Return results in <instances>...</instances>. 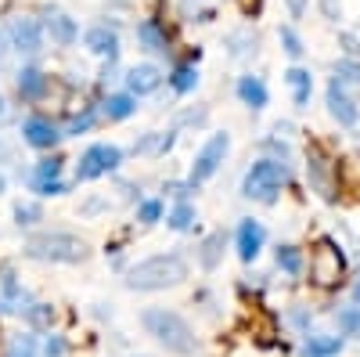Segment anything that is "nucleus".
<instances>
[{
  "mask_svg": "<svg viewBox=\"0 0 360 357\" xmlns=\"http://www.w3.org/2000/svg\"><path fill=\"white\" fill-rule=\"evenodd\" d=\"M188 278V263L180 260L176 253H159V256H148L141 263H134L127 271V285L141 289V292H155L166 285H180Z\"/></svg>",
  "mask_w": 360,
  "mask_h": 357,
  "instance_id": "f257e3e1",
  "label": "nucleus"
},
{
  "mask_svg": "<svg viewBox=\"0 0 360 357\" xmlns=\"http://www.w3.org/2000/svg\"><path fill=\"white\" fill-rule=\"evenodd\" d=\"M141 321H144L148 336H155V343H162L169 353L191 357V353L198 350V339H195V332H191V325L180 318V314H173V311H166V307H152V311H144Z\"/></svg>",
  "mask_w": 360,
  "mask_h": 357,
  "instance_id": "f03ea898",
  "label": "nucleus"
},
{
  "mask_svg": "<svg viewBox=\"0 0 360 357\" xmlns=\"http://www.w3.org/2000/svg\"><path fill=\"white\" fill-rule=\"evenodd\" d=\"M25 256L51 260V263H79L86 256V242L69 231H44L25 242Z\"/></svg>",
  "mask_w": 360,
  "mask_h": 357,
  "instance_id": "7ed1b4c3",
  "label": "nucleus"
},
{
  "mask_svg": "<svg viewBox=\"0 0 360 357\" xmlns=\"http://www.w3.org/2000/svg\"><path fill=\"white\" fill-rule=\"evenodd\" d=\"M288 184V166L278 159H259L252 163V170L245 173L242 181V195L259 199V202H274V195Z\"/></svg>",
  "mask_w": 360,
  "mask_h": 357,
  "instance_id": "20e7f679",
  "label": "nucleus"
},
{
  "mask_svg": "<svg viewBox=\"0 0 360 357\" xmlns=\"http://www.w3.org/2000/svg\"><path fill=\"white\" fill-rule=\"evenodd\" d=\"M342 271H346L342 249L332 242V238H321L317 249H314V256H310V282L321 285V289H332V285L342 278Z\"/></svg>",
  "mask_w": 360,
  "mask_h": 357,
  "instance_id": "39448f33",
  "label": "nucleus"
},
{
  "mask_svg": "<svg viewBox=\"0 0 360 357\" xmlns=\"http://www.w3.org/2000/svg\"><path fill=\"white\" fill-rule=\"evenodd\" d=\"M119 163H123V148L115 144H90L86 152L76 163V184L79 181H98V177L112 173Z\"/></svg>",
  "mask_w": 360,
  "mask_h": 357,
  "instance_id": "423d86ee",
  "label": "nucleus"
},
{
  "mask_svg": "<svg viewBox=\"0 0 360 357\" xmlns=\"http://www.w3.org/2000/svg\"><path fill=\"white\" fill-rule=\"evenodd\" d=\"M227 148H231V137L220 130V134H213L205 144H202V152L195 156V163H191V177L188 181L198 188L202 181H209L217 170H220V163H224V156H227Z\"/></svg>",
  "mask_w": 360,
  "mask_h": 357,
  "instance_id": "0eeeda50",
  "label": "nucleus"
},
{
  "mask_svg": "<svg viewBox=\"0 0 360 357\" xmlns=\"http://www.w3.org/2000/svg\"><path fill=\"white\" fill-rule=\"evenodd\" d=\"M8 37H11V47L22 51V54H37L44 47V25L33 18V15H18L11 18L8 25Z\"/></svg>",
  "mask_w": 360,
  "mask_h": 357,
  "instance_id": "6e6552de",
  "label": "nucleus"
},
{
  "mask_svg": "<svg viewBox=\"0 0 360 357\" xmlns=\"http://www.w3.org/2000/svg\"><path fill=\"white\" fill-rule=\"evenodd\" d=\"M328 112H332L342 127H356L360 108H356V101L349 98V91H346L342 80H332V83H328Z\"/></svg>",
  "mask_w": 360,
  "mask_h": 357,
  "instance_id": "1a4fd4ad",
  "label": "nucleus"
},
{
  "mask_svg": "<svg viewBox=\"0 0 360 357\" xmlns=\"http://www.w3.org/2000/svg\"><path fill=\"white\" fill-rule=\"evenodd\" d=\"M22 137L33 148H54L58 141H62V130H58L47 115H29L22 123Z\"/></svg>",
  "mask_w": 360,
  "mask_h": 357,
  "instance_id": "9d476101",
  "label": "nucleus"
},
{
  "mask_svg": "<svg viewBox=\"0 0 360 357\" xmlns=\"http://www.w3.org/2000/svg\"><path fill=\"white\" fill-rule=\"evenodd\" d=\"M47 91H51V76H47L44 69L25 65V69L18 73V94H22V101H44Z\"/></svg>",
  "mask_w": 360,
  "mask_h": 357,
  "instance_id": "9b49d317",
  "label": "nucleus"
},
{
  "mask_svg": "<svg viewBox=\"0 0 360 357\" xmlns=\"http://www.w3.org/2000/svg\"><path fill=\"white\" fill-rule=\"evenodd\" d=\"M263 238H266V231H263L259 220H242L238 224V256H242L245 263H252L263 249Z\"/></svg>",
  "mask_w": 360,
  "mask_h": 357,
  "instance_id": "f8f14e48",
  "label": "nucleus"
},
{
  "mask_svg": "<svg viewBox=\"0 0 360 357\" xmlns=\"http://www.w3.org/2000/svg\"><path fill=\"white\" fill-rule=\"evenodd\" d=\"M159 83H162V73L155 69V65H134L130 73H127V87H130V94L134 98H144V94H152V91H159Z\"/></svg>",
  "mask_w": 360,
  "mask_h": 357,
  "instance_id": "ddd939ff",
  "label": "nucleus"
},
{
  "mask_svg": "<svg viewBox=\"0 0 360 357\" xmlns=\"http://www.w3.org/2000/svg\"><path fill=\"white\" fill-rule=\"evenodd\" d=\"M83 44H86L90 51H94V54H108V58H115V54H119V37H115V29H108V25H94V29H86Z\"/></svg>",
  "mask_w": 360,
  "mask_h": 357,
  "instance_id": "4468645a",
  "label": "nucleus"
},
{
  "mask_svg": "<svg viewBox=\"0 0 360 357\" xmlns=\"http://www.w3.org/2000/svg\"><path fill=\"white\" fill-rule=\"evenodd\" d=\"M47 33H51V40L58 47H72L79 40V29H76V22L69 15H51L47 18Z\"/></svg>",
  "mask_w": 360,
  "mask_h": 357,
  "instance_id": "2eb2a0df",
  "label": "nucleus"
},
{
  "mask_svg": "<svg viewBox=\"0 0 360 357\" xmlns=\"http://www.w3.org/2000/svg\"><path fill=\"white\" fill-rule=\"evenodd\" d=\"M238 98H242L249 108H266V101H270V94H266V87H263L259 76H242V80H238Z\"/></svg>",
  "mask_w": 360,
  "mask_h": 357,
  "instance_id": "dca6fc26",
  "label": "nucleus"
},
{
  "mask_svg": "<svg viewBox=\"0 0 360 357\" xmlns=\"http://www.w3.org/2000/svg\"><path fill=\"white\" fill-rule=\"evenodd\" d=\"M137 40H141V47H144V51H166V47H169L166 29H162L155 18H144V22L137 25Z\"/></svg>",
  "mask_w": 360,
  "mask_h": 357,
  "instance_id": "f3484780",
  "label": "nucleus"
},
{
  "mask_svg": "<svg viewBox=\"0 0 360 357\" xmlns=\"http://www.w3.org/2000/svg\"><path fill=\"white\" fill-rule=\"evenodd\" d=\"M285 80H288V87H292V98H295V105L299 108H307V101H310V91H314V76L307 73V69H288L285 73Z\"/></svg>",
  "mask_w": 360,
  "mask_h": 357,
  "instance_id": "a211bd4d",
  "label": "nucleus"
},
{
  "mask_svg": "<svg viewBox=\"0 0 360 357\" xmlns=\"http://www.w3.org/2000/svg\"><path fill=\"white\" fill-rule=\"evenodd\" d=\"M310 181L317 184V192L324 195V199H335V192H332V181H328V159L321 156V152H310Z\"/></svg>",
  "mask_w": 360,
  "mask_h": 357,
  "instance_id": "6ab92c4d",
  "label": "nucleus"
},
{
  "mask_svg": "<svg viewBox=\"0 0 360 357\" xmlns=\"http://www.w3.org/2000/svg\"><path fill=\"white\" fill-rule=\"evenodd\" d=\"M137 112V98L134 94H108V101H105V115L108 119H130Z\"/></svg>",
  "mask_w": 360,
  "mask_h": 357,
  "instance_id": "aec40b11",
  "label": "nucleus"
},
{
  "mask_svg": "<svg viewBox=\"0 0 360 357\" xmlns=\"http://www.w3.org/2000/svg\"><path fill=\"white\" fill-rule=\"evenodd\" d=\"M169 87L176 94H191L195 87H198V69L195 65H176L173 76H169Z\"/></svg>",
  "mask_w": 360,
  "mask_h": 357,
  "instance_id": "412c9836",
  "label": "nucleus"
},
{
  "mask_svg": "<svg viewBox=\"0 0 360 357\" xmlns=\"http://www.w3.org/2000/svg\"><path fill=\"white\" fill-rule=\"evenodd\" d=\"M339 350H342L339 336H310L307 343V357H335Z\"/></svg>",
  "mask_w": 360,
  "mask_h": 357,
  "instance_id": "4be33fe9",
  "label": "nucleus"
},
{
  "mask_svg": "<svg viewBox=\"0 0 360 357\" xmlns=\"http://www.w3.org/2000/svg\"><path fill=\"white\" fill-rule=\"evenodd\" d=\"M220 253H224V231L205 238V246H202V267L205 271H213V267L220 263Z\"/></svg>",
  "mask_w": 360,
  "mask_h": 357,
  "instance_id": "5701e85b",
  "label": "nucleus"
},
{
  "mask_svg": "<svg viewBox=\"0 0 360 357\" xmlns=\"http://www.w3.org/2000/svg\"><path fill=\"white\" fill-rule=\"evenodd\" d=\"M169 227L173 231H191L195 227V206L191 202H176L169 213Z\"/></svg>",
  "mask_w": 360,
  "mask_h": 357,
  "instance_id": "b1692460",
  "label": "nucleus"
},
{
  "mask_svg": "<svg viewBox=\"0 0 360 357\" xmlns=\"http://www.w3.org/2000/svg\"><path fill=\"white\" fill-rule=\"evenodd\" d=\"M278 267L285 275H299L303 271V253H299L295 246H278Z\"/></svg>",
  "mask_w": 360,
  "mask_h": 357,
  "instance_id": "393cba45",
  "label": "nucleus"
},
{
  "mask_svg": "<svg viewBox=\"0 0 360 357\" xmlns=\"http://www.w3.org/2000/svg\"><path fill=\"white\" fill-rule=\"evenodd\" d=\"M90 127H94V108H86V112L72 115L69 123H65V130H62V137H79V134H86Z\"/></svg>",
  "mask_w": 360,
  "mask_h": 357,
  "instance_id": "a878e982",
  "label": "nucleus"
},
{
  "mask_svg": "<svg viewBox=\"0 0 360 357\" xmlns=\"http://www.w3.org/2000/svg\"><path fill=\"white\" fill-rule=\"evenodd\" d=\"M15 220H18V227L22 224H37V220H44V210L37 202H18L15 206Z\"/></svg>",
  "mask_w": 360,
  "mask_h": 357,
  "instance_id": "bb28decb",
  "label": "nucleus"
},
{
  "mask_svg": "<svg viewBox=\"0 0 360 357\" xmlns=\"http://www.w3.org/2000/svg\"><path fill=\"white\" fill-rule=\"evenodd\" d=\"M162 217V202L159 199H144L141 206H137V220L141 224H155Z\"/></svg>",
  "mask_w": 360,
  "mask_h": 357,
  "instance_id": "cd10ccee",
  "label": "nucleus"
},
{
  "mask_svg": "<svg viewBox=\"0 0 360 357\" xmlns=\"http://www.w3.org/2000/svg\"><path fill=\"white\" fill-rule=\"evenodd\" d=\"M33 192L37 195H65V181H62V177H51V181L33 177Z\"/></svg>",
  "mask_w": 360,
  "mask_h": 357,
  "instance_id": "c85d7f7f",
  "label": "nucleus"
},
{
  "mask_svg": "<svg viewBox=\"0 0 360 357\" xmlns=\"http://www.w3.org/2000/svg\"><path fill=\"white\" fill-rule=\"evenodd\" d=\"M281 44H285V51H288L292 58H303V51H307V47H303V40H299V33H295L292 25H285V29H281Z\"/></svg>",
  "mask_w": 360,
  "mask_h": 357,
  "instance_id": "c756f323",
  "label": "nucleus"
},
{
  "mask_svg": "<svg viewBox=\"0 0 360 357\" xmlns=\"http://www.w3.org/2000/svg\"><path fill=\"white\" fill-rule=\"evenodd\" d=\"M33 177H40V181H51V177H62V159H58V156L40 159V166L33 170Z\"/></svg>",
  "mask_w": 360,
  "mask_h": 357,
  "instance_id": "7c9ffc66",
  "label": "nucleus"
},
{
  "mask_svg": "<svg viewBox=\"0 0 360 357\" xmlns=\"http://www.w3.org/2000/svg\"><path fill=\"white\" fill-rule=\"evenodd\" d=\"M8 357H33V336H15L8 346Z\"/></svg>",
  "mask_w": 360,
  "mask_h": 357,
  "instance_id": "2f4dec72",
  "label": "nucleus"
},
{
  "mask_svg": "<svg viewBox=\"0 0 360 357\" xmlns=\"http://www.w3.org/2000/svg\"><path fill=\"white\" fill-rule=\"evenodd\" d=\"M339 325H342V332L356 336V332H360V307H349V311H342V314H339Z\"/></svg>",
  "mask_w": 360,
  "mask_h": 357,
  "instance_id": "473e14b6",
  "label": "nucleus"
},
{
  "mask_svg": "<svg viewBox=\"0 0 360 357\" xmlns=\"http://www.w3.org/2000/svg\"><path fill=\"white\" fill-rule=\"evenodd\" d=\"M335 80H342V83H360V65H356V62H339Z\"/></svg>",
  "mask_w": 360,
  "mask_h": 357,
  "instance_id": "72a5a7b5",
  "label": "nucleus"
},
{
  "mask_svg": "<svg viewBox=\"0 0 360 357\" xmlns=\"http://www.w3.org/2000/svg\"><path fill=\"white\" fill-rule=\"evenodd\" d=\"M25 318L33 321V325H47L54 314H51V307H47V303H33V307H25Z\"/></svg>",
  "mask_w": 360,
  "mask_h": 357,
  "instance_id": "f704fd0d",
  "label": "nucleus"
},
{
  "mask_svg": "<svg viewBox=\"0 0 360 357\" xmlns=\"http://www.w3.org/2000/svg\"><path fill=\"white\" fill-rule=\"evenodd\" d=\"M44 353H47V357H62V353H65V339L47 336V343H44Z\"/></svg>",
  "mask_w": 360,
  "mask_h": 357,
  "instance_id": "c9c22d12",
  "label": "nucleus"
},
{
  "mask_svg": "<svg viewBox=\"0 0 360 357\" xmlns=\"http://www.w3.org/2000/svg\"><path fill=\"white\" fill-rule=\"evenodd\" d=\"M285 4H288V11H292V18H299V15H303V11H307V0H285Z\"/></svg>",
  "mask_w": 360,
  "mask_h": 357,
  "instance_id": "e433bc0d",
  "label": "nucleus"
},
{
  "mask_svg": "<svg viewBox=\"0 0 360 357\" xmlns=\"http://www.w3.org/2000/svg\"><path fill=\"white\" fill-rule=\"evenodd\" d=\"M321 8H324L328 18H335V15H339V0H321Z\"/></svg>",
  "mask_w": 360,
  "mask_h": 357,
  "instance_id": "4c0bfd02",
  "label": "nucleus"
},
{
  "mask_svg": "<svg viewBox=\"0 0 360 357\" xmlns=\"http://www.w3.org/2000/svg\"><path fill=\"white\" fill-rule=\"evenodd\" d=\"M4 115H8V105H4V98H0V123H4Z\"/></svg>",
  "mask_w": 360,
  "mask_h": 357,
  "instance_id": "58836bf2",
  "label": "nucleus"
},
{
  "mask_svg": "<svg viewBox=\"0 0 360 357\" xmlns=\"http://www.w3.org/2000/svg\"><path fill=\"white\" fill-rule=\"evenodd\" d=\"M353 300L360 303V282H356V289H353Z\"/></svg>",
  "mask_w": 360,
  "mask_h": 357,
  "instance_id": "ea45409f",
  "label": "nucleus"
},
{
  "mask_svg": "<svg viewBox=\"0 0 360 357\" xmlns=\"http://www.w3.org/2000/svg\"><path fill=\"white\" fill-rule=\"evenodd\" d=\"M0 58H4V37H0Z\"/></svg>",
  "mask_w": 360,
  "mask_h": 357,
  "instance_id": "a19ab883",
  "label": "nucleus"
},
{
  "mask_svg": "<svg viewBox=\"0 0 360 357\" xmlns=\"http://www.w3.org/2000/svg\"><path fill=\"white\" fill-rule=\"evenodd\" d=\"M0 188H4V177H0Z\"/></svg>",
  "mask_w": 360,
  "mask_h": 357,
  "instance_id": "79ce46f5",
  "label": "nucleus"
}]
</instances>
